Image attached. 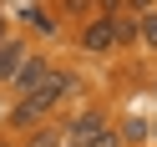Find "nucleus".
<instances>
[{"label": "nucleus", "mask_w": 157, "mask_h": 147, "mask_svg": "<svg viewBox=\"0 0 157 147\" xmlns=\"http://www.w3.org/2000/svg\"><path fill=\"white\" fill-rule=\"evenodd\" d=\"M46 76H51V61H46V56H25V61L15 66V76H10V86H15V91L25 96V91H36V86H41Z\"/></svg>", "instance_id": "obj_1"}, {"label": "nucleus", "mask_w": 157, "mask_h": 147, "mask_svg": "<svg viewBox=\"0 0 157 147\" xmlns=\"http://www.w3.org/2000/svg\"><path fill=\"white\" fill-rule=\"evenodd\" d=\"M117 46V36H112V21H86L81 25V51H91V56H106Z\"/></svg>", "instance_id": "obj_2"}, {"label": "nucleus", "mask_w": 157, "mask_h": 147, "mask_svg": "<svg viewBox=\"0 0 157 147\" xmlns=\"http://www.w3.org/2000/svg\"><path fill=\"white\" fill-rule=\"evenodd\" d=\"M66 132H71L76 142L86 147V142H91L96 132H106V117H101V112H81V117H76V122H66Z\"/></svg>", "instance_id": "obj_3"}, {"label": "nucleus", "mask_w": 157, "mask_h": 147, "mask_svg": "<svg viewBox=\"0 0 157 147\" xmlns=\"http://www.w3.org/2000/svg\"><path fill=\"white\" fill-rule=\"evenodd\" d=\"M25 56H31V51H25L21 41H0V81H10V76H15V66H21Z\"/></svg>", "instance_id": "obj_4"}, {"label": "nucleus", "mask_w": 157, "mask_h": 147, "mask_svg": "<svg viewBox=\"0 0 157 147\" xmlns=\"http://www.w3.org/2000/svg\"><path fill=\"white\" fill-rule=\"evenodd\" d=\"M112 36H117V46L137 41V15H112Z\"/></svg>", "instance_id": "obj_5"}, {"label": "nucleus", "mask_w": 157, "mask_h": 147, "mask_svg": "<svg viewBox=\"0 0 157 147\" xmlns=\"http://www.w3.org/2000/svg\"><path fill=\"white\" fill-rule=\"evenodd\" d=\"M137 41H142L147 51H157V10H147L142 21H137Z\"/></svg>", "instance_id": "obj_6"}, {"label": "nucleus", "mask_w": 157, "mask_h": 147, "mask_svg": "<svg viewBox=\"0 0 157 147\" xmlns=\"http://www.w3.org/2000/svg\"><path fill=\"white\" fill-rule=\"evenodd\" d=\"M0 41H5V15H0Z\"/></svg>", "instance_id": "obj_7"}, {"label": "nucleus", "mask_w": 157, "mask_h": 147, "mask_svg": "<svg viewBox=\"0 0 157 147\" xmlns=\"http://www.w3.org/2000/svg\"><path fill=\"white\" fill-rule=\"evenodd\" d=\"M117 147H127V142H117Z\"/></svg>", "instance_id": "obj_8"}]
</instances>
